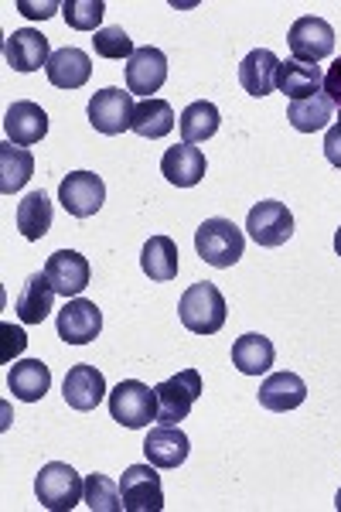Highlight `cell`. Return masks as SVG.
<instances>
[{
  "instance_id": "e0dca14e",
  "label": "cell",
  "mask_w": 341,
  "mask_h": 512,
  "mask_svg": "<svg viewBox=\"0 0 341 512\" xmlns=\"http://www.w3.org/2000/svg\"><path fill=\"white\" fill-rule=\"evenodd\" d=\"M4 130H7V140H11V144L31 147V144H38V140H45V134H48V113L41 110L38 103H31V99H18V103L7 110Z\"/></svg>"
},
{
  "instance_id": "d6986e66",
  "label": "cell",
  "mask_w": 341,
  "mask_h": 512,
  "mask_svg": "<svg viewBox=\"0 0 341 512\" xmlns=\"http://www.w3.org/2000/svg\"><path fill=\"white\" fill-rule=\"evenodd\" d=\"M45 72L55 89H82L93 76V59L82 48H58L48 59Z\"/></svg>"
},
{
  "instance_id": "d4e9b609",
  "label": "cell",
  "mask_w": 341,
  "mask_h": 512,
  "mask_svg": "<svg viewBox=\"0 0 341 512\" xmlns=\"http://www.w3.org/2000/svg\"><path fill=\"white\" fill-rule=\"evenodd\" d=\"M273 359H277V349H273V342L266 335L249 332V335H243V338H236V342H232V366H236L243 376L270 373Z\"/></svg>"
},
{
  "instance_id": "7a4b0ae2",
  "label": "cell",
  "mask_w": 341,
  "mask_h": 512,
  "mask_svg": "<svg viewBox=\"0 0 341 512\" xmlns=\"http://www.w3.org/2000/svg\"><path fill=\"white\" fill-rule=\"evenodd\" d=\"M195 250L209 267L229 270L243 260L246 236L232 219H205L202 226L195 229Z\"/></svg>"
},
{
  "instance_id": "277c9868",
  "label": "cell",
  "mask_w": 341,
  "mask_h": 512,
  "mask_svg": "<svg viewBox=\"0 0 341 512\" xmlns=\"http://www.w3.org/2000/svg\"><path fill=\"white\" fill-rule=\"evenodd\" d=\"M110 417L120 427L140 431V427L157 420V393L140 379H123L110 390Z\"/></svg>"
},
{
  "instance_id": "4fadbf2b",
  "label": "cell",
  "mask_w": 341,
  "mask_h": 512,
  "mask_svg": "<svg viewBox=\"0 0 341 512\" xmlns=\"http://www.w3.org/2000/svg\"><path fill=\"white\" fill-rule=\"evenodd\" d=\"M45 274L52 280L55 294L72 301V297H79L89 287V260L76 250H58L48 256Z\"/></svg>"
},
{
  "instance_id": "d6a6232c",
  "label": "cell",
  "mask_w": 341,
  "mask_h": 512,
  "mask_svg": "<svg viewBox=\"0 0 341 512\" xmlns=\"http://www.w3.org/2000/svg\"><path fill=\"white\" fill-rule=\"evenodd\" d=\"M106 14V4L103 0H65L62 4V18L69 28L76 31H99V21H103Z\"/></svg>"
},
{
  "instance_id": "5b68a950",
  "label": "cell",
  "mask_w": 341,
  "mask_h": 512,
  "mask_svg": "<svg viewBox=\"0 0 341 512\" xmlns=\"http://www.w3.org/2000/svg\"><path fill=\"white\" fill-rule=\"evenodd\" d=\"M154 393H157V424L178 427L191 414L198 396H202V373L198 369H181L178 376L157 383Z\"/></svg>"
},
{
  "instance_id": "f546056e",
  "label": "cell",
  "mask_w": 341,
  "mask_h": 512,
  "mask_svg": "<svg viewBox=\"0 0 341 512\" xmlns=\"http://www.w3.org/2000/svg\"><path fill=\"white\" fill-rule=\"evenodd\" d=\"M331 113H335V103H331L324 93L307 96V99H294V103L287 106V120L297 134H318V130L328 127Z\"/></svg>"
},
{
  "instance_id": "44dd1931",
  "label": "cell",
  "mask_w": 341,
  "mask_h": 512,
  "mask_svg": "<svg viewBox=\"0 0 341 512\" xmlns=\"http://www.w3.org/2000/svg\"><path fill=\"white\" fill-rule=\"evenodd\" d=\"M277 69H280V59L270 52V48H253L246 55L243 65H239V82L249 96H270L277 89Z\"/></svg>"
},
{
  "instance_id": "f35d334b",
  "label": "cell",
  "mask_w": 341,
  "mask_h": 512,
  "mask_svg": "<svg viewBox=\"0 0 341 512\" xmlns=\"http://www.w3.org/2000/svg\"><path fill=\"white\" fill-rule=\"evenodd\" d=\"M335 253L341 256V229H338V233H335Z\"/></svg>"
},
{
  "instance_id": "603a6c76",
  "label": "cell",
  "mask_w": 341,
  "mask_h": 512,
  "mask_svg": "<svg viewBox=\"0 0 341 512\" xmlns=\"http://www.w3.org/2000/svg\"><path fill=\"white\" fill-rule=\"evenodd\" d=\"M321 86H324L321 65H307V62H297V59L280 62V69H277V93H284L290 103H294V99L318 96Z\"/></svg>"
},
{
  "instance_id": "52a82bcc",
  "label": "cell",
  "mask_w": 341,
  "mask_h": 512,
  "mask_svg": "<svg viewBox=\"0 0 341 512\" xmlns=\"http://www.w3.org/2000/svg\"><path fill=\"white\" fill-rule=\"evenodd\" d=\"M133 110H137L133 106V93L106 86L89 99V123L106 137L127 134V130H133Z\"/></svg>"
},
{
  "instance_id": "7402d4cb",
  "label": "cell",
  "mask_w": 341,
  "mask_h": 512,
  "mask_svg": "<svg viewBox=\"0 0 341 512\" xmlns=\"http://www.w3.org/2000/svg\"><path fill=\"white\" fill-rule=\"evenodd\" d=\"M52 304H55V287L45 270H41V274H31L24 280V291L14 301V311H18L24 325H41V321L52 315Z\"/></svg>"
},
{
  "instance_id": "9a60e30c",
  "label": "cell",
  "mask_w": 341,
  "mask_h": 512,
  "mask_svg": "<svg viewBox=\"0 0 341 512\" xmlns=\"http://www.w3.org/2000/svg\"><path fill=\"white\" fill-rule=\"evenodd\" d=\"M52 55L55 52H52V45H48V38L35 28L11 31L4 41V59L14 72H35L41 65H48Z\"/></svg>"
},
{
  "instance_id": "83f0119b",
  "label": "cell",
  "mask_w": 341,
  "mask_h": 512,
  "mask_svg": "<svg viewBox=\"0 0 341 512\" xmlns=\"http://www.w3.org/2000/svg\"><path fill=\"white\" fill-rule=\"evenodd\" d=\"M35 175V154L28 147H18V144H0V192L4 195H14L21 192L24 185Z\"/></svg>"
},
{
  "instance_id": "cb8c5ba5",
  "label": "cell",
  "mask_w": 341,
  "mask_h": 512,
  "mask_svg": "<svg viewBox=\"0 0 341 512\" xmlns=\"http://www.w3.org/2000/svg\"><path fill=\"white\" fill-rule=\"evenodd\" d=\"M7 390L18 396L21 403H38L52 390V369L38 359H24L7 373Z\"/></svg>"
},
{
  "instance_id": "e575fe53",
  "label": "cell",
  "mask_w": 341,
  "mask_h": 512,
  "mask_svg": "<svg viewBox=\"0 0 341 512\" xmlns=\"http://www.w3.org/2000/svg\"><path fill=\"white\" fill-rule=\"evenodd\" d=\"M0 335H4V352H0V359L4 362H11L14 355H21L24 345H28V335L14 325H0Z\"/></svg>"
},
{
  "instance_id": "2e32d148",
  "label": "cell",
  "mask_w": 341,
  "mask_h": 512,
  "mask_svg": "<svg viewBox=\"0 0 341 512\" xmlns=\"http://www.w3.org/2000/svg\"><path fill=\"white\" fill-rule=\"evenodd\" d=\"M205 171H209V161L195 144H174L161 158V175L178 188H195L205 178Z\"/></svg>"
},
{
  "instance_id": "f1b7e54d",
  "label": "cell",
  "mask_w": 341,
  "mask_h": 512,
  "mask_svg": "<svg viewBox=\"0 0 341 512\" xmlns=\"http://www.w3.org/2000/svg\"><path fill=\"white\" fill-rule=\"evenodd\" d=\"M174 123H178V117H174L171 103L168 99H144V103L133 110V134H140L144 140H161L168 137L174 130Z\"/></svg>"
},
{
  "instance_id": "8992f818",
  "label": "cell",
  "mask_w": 341,
  "mask_h": 512,
  "mask_svg": "<svg viewBox=\"0 0 341 512\" xmlns=\"http://www.w3.org/2000/svg\"><path fill=\"white\" fill-rule=\"evenodd\" d=\"M246 233H249V239H253L256 246L277 250V246H284L287 239L294 236V216H290V209L284 202H273V198H266V202H256L253 209H249Z\"/></svg>"
},
{
  "instance_id": "ab89813d",
  "label": "cell",
  "mask_w": 341,
  "mask_h": 512,
  "mask_svg": "<svg viewBox=\"0 0 341 512\" xmlns=\"http://www.w3.org/2000/svg\"><path fill=\"white\" fill-rule=\"evenodd\" d=\"M335 509L341 512V489H338V495H335Z\"/></svg>"
},
{
  "instance_id": "484cf974",
  "label": "cell",
  "mask_w": 341,
  "mask_h": 512,
  "mask_svg": "<svg viewBox=\"0 0 341 512\" xmlns=\"http://www.w3.org/2000/svg\"><path fill=\"white\" fill-rule=\"evenodd\" d=\"M140 267H144V274L157 280V284H168V280L178 277V267H181L178 243H174L171 236H151L144 243V253H140Z\"/></svg>"
},
{
  "instance_id": "30bf717a",
  "label": "cell",
  "mask_w": 341,
  "mask_h": 512,
  "mask_svg": "<svg viewBox=\"0 0 341 512\" xmlns=\"http://www.w3.org/2000/svg\"><path fill=\"white\" fill-rule=\"evenodd\" d=\"M287 41H290V52H294L297 62L318 65L335 52V28H331L324 18H297Z\"/></svg>"
},
{
  "instance_id": "9c48e42d",
  "label": "cell",
  "mask_w": 341,
  "mask_h": 512,
  "mask_svg": "<svg viewBox=\"0 0 341 512\" xmlns=\"http://www.w3.org/2000/svg\"><path fill=\"white\" fill-rule=\"evenodd\" d=\"M123 492V509L127 512H161L164 509V492H161V475L157 465H130L123 472L120 482Z\"/></svg>"
},
{
  "instance_id": "6da1fadb",
  "label": "cell",
  "mask_w": 341,
  "mask_h": 512,
  "mask_svg": "<svg viewBox=\"0 0 341 512\" xmlns=\"http://www.w3.org/2000/svg\"><path fill=\"white\" fill-rule=\"evenodd\" d=\"M178 315H181V325H185L191 335H215L226 325L229 308H226V297H222V291L212 280H198V284H191L188 291L181 294Z\"/></svg>"
},
{
  "instance_id": "3957f363",
  "label": "cell",
  "mask_w": 341,
  "mask_h": 512,
  "mask_svg": "<svg viewBox=\"0 0 341 512\" xmlns=\"http://www.w3.org/2000/svg\"><path fill=\"white\" fill-rule=\"evenodd\" d=\"M35 495L48 512H72L86 495V478L65 461H48L35 478Z\"/></svg>"
},
{
  "instance_id": "4dcf8cb0",
  "label": "cell",
  "mask_w": 341,
  "mask_h": 512,
  "mask_svg": "<svg viewBox=\"0 0 341 512\" xmlns=\"http://www.w3.org/2000/svg\"><path fill=\"white\" fill-rule=\"evenodd\" d=\"M18 229L24 239L38 243L52 229V198L45 192H31L18 202Z\"/></svg>"
},
{
  "instance_id": "4316f807",
  "label": "cell",
  "mask_w": 341,
  "mask_h": 512,
  "mask_svg": "<svg viewBox=\"0 0 341 512\" xmlns=\"http://www.w3.org/2000/svg\"><path fill=\"white\" fill-rule=\"evenodd\" d=\"M219 127H222V113H219V106L209 103V99L191 103L178 117L181 144H205V140H212L219 134Z\"/></svg>"
},
{
  "instance_id": "ba28073f",
  "label": "cell",
  "mask_w": 341,
  "mask_h": 512,
  "mask_svg": "<svg viewBox=\"0 0 341 512\" xmlns=\"http://www.w3.org/2000/svg\"><path fill=\"white\" fill-rule=\"evenodd\" d=\"M58 202H62V209L76 219L96 216L106 202L103 178L93 175V171H72V175H65L62 185H58Z\"/></svg>"
},
{
  "instance_id": "836d02e7",
  "label": "cell",
  "mask_w": 341,
  "mask_h": 512,
  "mask_svg": "<svg viewBox=\"0 0 341 512\" xmlns=\"http://www.w3.org/2000/svg\"><path fill=\"white\" fill-rule=\"evenodd\" d=\"M93 48H96L99 59H113V62H123V59L130 62V55L137 52V48H133V38L123 28H99L93 35Z\"/></svg>"
},
{
  "instance_id": "8fae6325",
  "label": "cell",
  "mask_w": 341,
  "mask_h": 512,
  "mask_svg": "<svg viewBox=\"0 0 341 512\" xmlns=\"http://www.w3.org/2000/svg\"><path fill=\"white\" fill-rule=\"evenodd\" d=\"M164 82H168V55L154 45L137 48L127 62V93L154 99Z\"/></svg>"
},
{
  "instance_id": "74e56055",
  "label": "cell",
  "mask_w": 341,
  "mask_h": 512,
  "mask_svg": "<svg viewBox=\"0 0 341 512\" xmlns=\"http://www.w3.org/2000/svg\"><path fill=\"white\" fill-rule=\"evenodd\" d=\"M18 11L24 14V18L45 21V18H52L55 11H62V4H55V0H48V4H31V0H18Z\"/></svg>"
},
{
  "instance_id": "1f68e13d",
  "label": "cell",
  "mask_w": 341,
  "mask_h": 512,
  "mask_svg": "<svg viewBox=\"0 0 341 512\" xmlns=\"http://www.w3.org/2000/svg\"><path fill=\"white\" fill-rule=\"evenodd\" d=\"M82 502H86L93 512H123V492L120 485L113 482V478L106 475H86V495H82Z\"/></svg>"
},
{
  "instance_id": "5bb4252c",
  "label": "cell",
  "mask_w": 341,
  "mask_h": 512,
  "mask_svg": "<svg viewBox=\"0 0 341 512\" xmlns=\"http://www.w3.org/2000/svg\"><path fill=\"white\" fill-rule=\"evenodd\" d=\"M62 396H65V403H69L72 410L89 414V410H96L99 403L106 400V379H103V373H99L96 366L79 362V366H72L69 373H65Z\"/></svg>"
},
{
  "instance_id": "7c38bea8",
  "label": "cell",
  "mask_w": 341,
  "mask_h": 512,
  "mask_svg": "<svg viewBox=\"0 0 341 512\" xmlns=\"http://www.w3.org/2000/svg\"><path fill=\"white\" fill-rule=\"evenodd\" d=\"M55 325H58V338H62L65 345H86L103 332V311H99L93 301H86V297H72V301L58 311Z\"/></svg>"
},
{
  "instance_id": "d590c367",
  "label": "cell",
  "mask_w": 341,
  "mask_h": 512,
  "mask_svg": "<svg viewBox=\"0 0 341 512\" xmlns=\"http://www.w3.org/2000/svg\"><path fill=\"white\" fill-rule=\"evenodd\" d=\"M321 93L331 99L335 106H341V55L335 62L328 65V72H324V86H321Z\"/></svg>"
},
{
  "instance_id": "ac0fdd59",
  "label": "cell",
  "mask_w": 341,
  "mask_h": 512,
  "mask_svg": "<svg viewBox=\"0 0 341 512\" xmlns=\"http://www.w3.org/2000/svg\"><path fill=\"white\" fill-rule=\"evenodd\" d=\"M188 451H191L188 434L181 431V427H168V424L154 427V431L147 434V441H144L147 461H151V465H157V468H178V465H185Z\"/></svg>"
},
{
  "instance_id": "8d00e7d4",
  "label": "cell",
  "mask_w": 341,
  "mask_h": 512,
  "mask_svg": "<svg viewBox=\"0 0 341 512\" xmlns=\"http://www.w3.org/2000/svg\"><path fill=\"white\" fill-rule=\"evenodd\" d=\"M324 158L335 164V168H341V113L338 123H331L328 134H324Z\"/></svg>"
},
{
  "instance_id": "ffe728a7",
  "label": "cell",
  "mask_w": 341,
  "mask_h": 512,
  "mask_svg": "<svg viewBox=\"0 0 341 512\" xmlns=\"http://www.w3.org/2000/svg\"><path fill=\"white\" fill-rule=\"evenodd\" d=\"M304 400H307V383L297 373H273L260 386V407L273 410V414L297 410Z\"/></svg>"
}]
</instances>
